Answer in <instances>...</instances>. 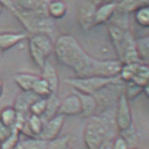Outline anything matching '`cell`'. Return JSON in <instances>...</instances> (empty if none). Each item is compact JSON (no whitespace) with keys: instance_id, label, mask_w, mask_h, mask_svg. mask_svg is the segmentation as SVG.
<instances>
[{"instance_id":"1","label":"cell","mask_w":149,"mask_h":149,"mask_svg":"<svg viewBox=\"0 0 149 149\" xmlns=\"http://www.w3.org/2000/svg\"><path fill=\"white\" fill-rule=\"evenodd\" d=\"M54 53L58 61L71 68L77 77H118L122 67L118 60H98L91 56L76 39L68 34L57 38Z\"/></svg>"},{"instance_id":"2","label":"cell","mask_w":149,"mask_h":149,"mask_svg":"<svg viewBox=\"0 0 149 149\" xmlns=\"http://www.w3.org/2000/svg\"><path fill=\"white\" fill-rule=\"evenodd\" d=\"M21 25L32 34L42 33L50 35L54 30V21L47 15L37 13L34 11L24 10L15 6L12 11Z\"/></svg>"},{"instance_id":"3","label":"cell","mask_w":149,"mask_h":149,"mask_svg":"<svg viewBox=\"0 0 149 149\" xmlns=\"http://www.w3.org/2000/svg\"><path fill=\"white\" fill-rule=\"evenodd\" d=\"M118 77H74L68 78L65 84L77 90V92L84 94L93 95L97 91H103L111 85L121 84Z\"/></svg>"},{"instance_id":"4","label":"cell","mask_w":149,"mask_h":149,"mask_svg":"<svg viewBox=\"0 0 149 149\" xmlns=\"http://www.w3.org/2000/svg\"><path fill=\"white\" fill-rule=\"evenodd\" d=\"M115 124L119 134L125 133L134 128L130 101L124 92L121 93L118 98L117 109L115 111Z\"/></svg>"},{"instance_id":"5","label":"cell","mask_w":149,"mask_h":149,"mask_svg":"<svg viewBox=\"0 0 149 149\" xmlns=\"http://www.w3.org/2000/svg\"><path fill=\"white\" fill-rule=\"evenodd\" d=\"M107 30L111 44L116 51L118 58L119 59L126 47L130 43H132L135 39L130 32L129 28L120 26L113 22L108 25Z\"/></svg>"},{"instance_id":"6","label":"cell","mask_w":149,"mask_h":149,"mask_svg":"<svg viewBox=\"0 0 149 149\" xmlns=\"http://www.w3.org/2000/svg\"><path fill=\"white\" fill-rule=\"evenodd\" d=\"M64 118L57 114L45 121L43 129L38 138L45 141H50L59 137L64 125Z\"/></svg>"},{"instance_id":"7","label":"cell","mask_w":149,"mask_h":149,"mask_svg":"<svg viewBox=\"0 0 149 149\" xmlns=\"http://www.w3.org/2000/svg\"><path fill=\"white\" fill-rule=\"evenodd\" d=\"M81 101L77 93H72L61 100L57 114L66 116H81Z\"/></svg>"},{"instance_id":"8","label":"cell","mask_w":149,"mask_h":149,"mask_svg":"<svg viewBox=\"0 0 149 149\" xmlns=\"http://www.w3.org/2000/svg\"><path fill=\"white\" fill-rule=\"evenodd\" d=\"M97 6L91 2L84 4L78 13V19L82 28L85 31H89L95 27V13Z\"/></svg>"},{"instance_id":"9","label":"cell","mask_w":149,"mask_h":149,"mask_svg":"<svg viewBox=\"0 0 149 149\" xmlns=\"http://www.w3.org/2000/svg\"><path fill=\"white\" fill-rule=\"evenodd\" d=\"M117 11V3L106 2L97 6L95 13V26L109 22Z\"/></svg>"},{"instance_id":"10","label":"cell","mask_w":149,"mask_h":149,"mask_svg":"<svg viewBox=\"0 0 149 149\" xmlns=\"http://www.w3.org/2000/svg\"><path fill=\"white\" fill-rule=\"evenodd\" d=\"M41 70L42 73L40 74V77L47 83L53 94H57L60 84V79L55 67L53 65V63L47 61Z\"/></svg>"},{"instance_id":"11","label":"cell","mask_w":149,"mask_h":149,"mask_svg":"<svg viewBox=\"0 0 149 149\" xmlns=\"http://www.w3.org/2000/svg\"><path fill=\"white\" fill-rule=\"evenodd\" d=\"M29 41L40 48L47 58L54 53V43L53 42L50 35L47 33H38L32 34V36L29 38Z\"/></svg>"},{"instance_id":"12","label":"cell","mask_w":149,"mask_h":149,"mask_svg":"<svg viewBox=\"0 0 149 149\" xmlns=\"http://www.w3.org/2000/svg\"><path fill=\"white\" fill-rule=\"evenodd\" d=\"M27 38L22 33H0V55L4 52L13 48L19 42Z\"/></svg>"},{"instance_id":"13","label":"cell","mask_w":149,"mask_h":149,"mask_svg":"<svg viewBox=\"0 0 149 149\" xmlns=\"http://www.w3.org/2000/svg\"><path fill=\"white\" fill-rule=\"evenodd\" d=\"M77 94L78 95L81 101V106H82L81 116L90 118L95 115L98 107V102L97 98L94 97V95L84 94L80 92H77Z\"/></svg>"},{"instance_id":"14","label":"cell","mask_w":149,"mask_h":149,"mask_svg":"<svg viewBox=\"0 0 149 149\" xmlns=\"http://www.w3.org/2000/svg\"><path fill=\"white\" fill-rule=\"evenodd\" d=\"M40 78V76L32 74L19 72L14 74V81L22 92H30L33 90V87L36 81Z\"/></svg>"},{"instance_id":"15","label":"cell","mask_w":149,"mask_h":149,"mask_svg":"<svg viewBox=\"0 0 149 149\" xmlns=\"http://www.w3.org/2000/svg\"><path fill=\"white\" fill-rule=\"evenodd\" d=\"M36 97L33 92H22L19 94L15 102H14V109L18 113H24V114H30L29 113V107L31 104L37 99Z\"/></svg>"},{"instance_id":"16","label":"cell","mask_w":149,"mask_h":149,"mask_svg":"<svg viewBox=\"0 0 149 149\" xmlns=\"http://www.w3.org/2000/svg\"><path fill=\"white\" fill-rule=\"evenodd\" d=\"M149 0H121L117 3V13L123 14L133 13L140 7L147 6Z\"/></svg>"},{"instance_id":"17","label":"cell","mask_w":149,"mask_h":149,"mask_svg":"<svg viewBox=\"0 0 149 149\" xmlns=\"http://www.w3.org/2000/svg\"><path fill=\"white\" fill-rule=\"evenodd\" d=\"M67 12L68 6L63 0H51L47 8V15L53 20L64 18L67 14Z\"/></svg>"},{"instance_id":"18","label":"cell","mask_w":149,"mask_h":149,"mask_svg":"<svg viewBox=\"0 0 149 149\" xmlns=\"http://www.w3.org/2000/svg\"><path fill=\"white\" fill-rule=\"evenodd\" d=\"M148 80H149L148 64L140 62L137 68V70L134 74L132 79L131 80V82L133 83L134 84L139 86L140 88L144 89L145 87L148 86Z\"/></svg>"},{"instance_id":"19","label":"cell","mask_w":149,"mask_h":149,"mask_svg":"<svg viewBox=\"0 0 149 149\" xmlns=\"http://www.w3.org/2000/svg\"><path fill=\"white\" fill-rule=\"evenodd\" d=\"M44 124H45V120L43 119L42 117L29 114L26 121V125L31 138L39 137V135L40 134L43 129Z\"/></svg>"},{"instance_id":"20","label":"cell","mask_w":149,"mask_h":149,"mask_svg":"<svg viewBox=\"0 0 149 149\" xmlns=\"http://www.w3.org/2000/svg\"><path fill=\"white\" fill-rule=\"evenodd\" d=\"M135 46L140 62L147 64L149 59V38L146 36L135 39Z\"/></svg>"},{"instance_id":"21","label":"cell","mask_w":149,"mask_h":149,"mask_svg":"<svg viewBox=\"0 0 149 149\" xmlns=\"http://www.w3.org/2000/svg\"><path fill=\"white\" fill-rule=\"evenodd\" d=\"M16 120L17 111L13 106H6L0 111V123L13 128Z\"/></svg>"},{"instance_id":"22","label":"cell","mask_w":149,"mask_h":149,"mask_svg":"<svg viewBox=\"0 0 149 149\" xmlns=\"http://www.w3.org/2000/svg\"><path fill=\"white\" fill-rule=\"evenodd\" d=\"M61 100L58 97L57 94H52L47 98V108L44 116L42 117L45 121L57 115Z\"/></svg>"},{"instance_id":"23","label":"cell","mask_w":149,"mask_h":149,"mask_svg":"<svg viewBox=\"0 0 149 149\" xmlns=\"http://www.w3.org/2000/svg\"><path fill=\"white\" fill-rule=\"evenodd\" d=\"M28 50H29V54L33 61L35 63V65L38 68H42L45 62L47 61V57L46 56V54L30 41H28Z\"/></svg>"},{"instance_id":"24","label":"cell","mask_w":149,"mask_h":149,"mask_svg":"<svg viewBox=\"0 0 149 149\" xmlns=\"http://www.w3.org/2000/svg\"><path fill=\"white\" fill-rule=\"evenodd\" d=\"M31 92H33L36 97H40V98H47L50 95L53 94L49 85L45 80H43L40 77V78L34 84Z\"/></svg>"},{"instance_id":"25","label":"cell","mask_w":149,"mask_h":149,"mask_svg":"<svg viewBox=\"0 0 149 149\" xmlns=\"http://www.w3.org/2000/svg\"><path fill=\"white\" fill-rule=\"evenodd\" d=\"M134 19L136 23L144 28L149 26V6H143L136 10L134 13Z\"/></svg>"},{"instance_id":"26","label":"cell","mask_w":149,"mask_h":149,"mask_svg":"<svg viewBox=\"0 0 149 149\" xmlns=\"http://www.w3.org/2000/svg\"><path fill=\"white\" fill-rule=\"evenodd\" d=\"M70 140V135L59 136L54 139L47 141L46 149H68Z\"/></svg>"},{"instance_id":"27","label":"cell","mask_w":149,"mask_h":149,"mask_svg":"<svg viewBox=\"0 0 149 149\" xmlns=\"http://www.w3.org/2000/svg\"><path fill=\"white\" fill-rule=\"evenodd\" d=\"M47 108V98L38 97L35 99L29 107V113L32 115L43 117Z\"/></svg>"},{"instance_id":"28","label":"cell","mask_w":149,"mask_h":149,"mask_svg":"<svg viewBox=\"0 0 149 149\" xmlns=\"http://www.w3.org/2000/svg\"><path fill=\"white\" fill-rule=\"evenodd\" d=\"M20 140V132L13 128V132L12 135L6 139L3 143L0 144V148L1 149H14V147L17 146L19 141Z\"/></svg>"},{"instance_id":"29","label":"cell","mask_w":149,"mask_h":149,"mask_svg":"<svg viewBox=\"0 0 149 149\" xmlns=\"http://www.w3.org/2000/svg\"><path fill=\"white\" fill-rule=\"evenodd\" d=\"M125 95L126 96V97L128 98V100H132L135 97H137L139 95H140L141 93H143V89L140 88L139 86L134 84L132 82L129 83H125Z\"/></svg>"},{"instance_id":"30","label":"cell","mask_w":149,"mask_h":149,"mask_svg":"<svg viewBox=\"0 0 149 149\" xmlns=\"http://www.w3.org/2000/svg\"><path fill=\"white\" fill-rule=\"evenodd\" d=\"M111 149H130V146L126 139L118 134L111 140Z\"/></svg>"},{"instance_id":"31","label":"cell","mask_w":149,"mask_h":149,"mask_svg":"<svg viewBox=\"0 0 149 149\" xmlns=\"http://www.w3.org/2000/svg\"><path fill=\"white\" fill-rule=\"evenodd\" d=\"M18 6L27 11H34L36 6L38 0H18Z\"/></svg>"},{"instance_id":"32","label":"cell","mask_w":149,"mask_h":149,"mask_svg":"<svg viewBox=\"0 0 149 149\" xmlns=\"http://www.w3.org/2000/svg\"><path fill=\"white\" fill-rule=\"evenodd\" d=\"M13 132V128L5 125L4 124L0 123V144L3 143L6 139H7L12 133Z\"/></svg>"},{"instance_id":"33","label":"cell","mask_w":149,"mask_h":149,"mask_svg":"<svg viewBox=\"0 0 149 149\" xmlns=\"http://www.w3.org/2000/svg\"><path fill=\"white\" fill-rule=\"evenodd\" d=\"M0 4L3 6V7L7 8L11 12L14 9L15 4L13 2V0H0Z\"/></svg>"},{"instance_id":"34","label":"cell","mask_w":149,"mask_h":149,"mask_svg":"<svg viewBox=\"0 0 149 149\" xmlns=\"http://www.w3.org/2000/svg\"><path fill=\"white\" fill-rule=\"evenodd\" d=\"M106 1L107 0H89V2L95 5L96 6H98L102 4H104V3H106Z\"/></svg>"},{"instance_id":"35","label":"cell","mask_w":149,"mask_h":149,"mask_svg":"<svg viewBox=\"0 0 149 149\" xmlns=\"http://www.w3.org/2000/svg\"><path fill=\"white\" fill-rule=\"evenodd\" d=\"M4 93V82L2 79H0V98L3 96Z\"/></svg>"},{"instance_id":"36","label":"cell","mask_w":149,"mask_h":149,"mask_svg":"<svg viewBox=\"0 0 149 149\" xmlns=\"http://www.w3.org/2000/svg\"><path fill=\"white\" fill-rule=\"evenodd\" d=\"M3 9H4V7H3V6L0 4V14L2 13V12H3Z\"/></svg>"},{"instance_id":"37","label":"cell","mask_w":149,"mask_h":149,"mask_svg":"<svg viewBox=\"0 0 149 149\" xmlns=\"http://www.w3.org/2000/svg\"><path fill=\"white\" fill-rule=\"evenodd\" d=\"M130 149H139V148H130Z\"/></svg>"},{"instance_id":"38","label":"cell","mask_w":149,"mask_h":149,"mask_svg":"<svg viewBox=\"0 0 149 149\" xmlns=\"http://www.w3.org/2000/svg\"><path fill=\"white\" fill-rule=\"evenodd\" d=\"M68 149H72V148H68Z\"/></svg>"},{"instance_id":"39","label":"cell","mask_w":149,"mask_h":149,"mask_svg":"<svg viewBox=\"0 0 149 149\" xmlns=\"http://www.w3.org/2000/svg\"><path fill=\"white\" fill-rule=\"evenodd\" d=\"M0 149H1V148H0Z\"/></svg>"}]
</instances>
